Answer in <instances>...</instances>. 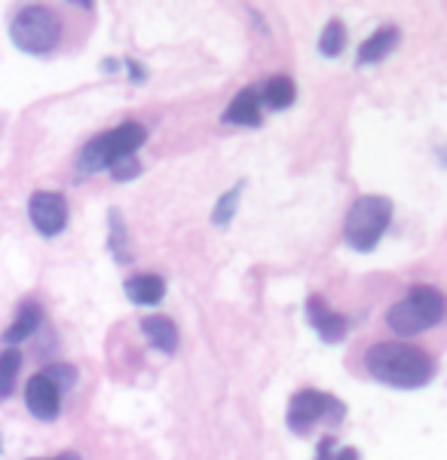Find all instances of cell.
<instances>
[{
	"instance_id": "6da1fadb",
	"label": "cell",
	"mask_w": 447,
	"mask_h": 460,
	"mask_svg": "<svg viewBox=\"0 0 447 460\" xmlns=\"http://www.w3.org/2000/svg\"><path fill=\"white\" fill-rule=\"evenodd\" d=\"M364 368L374 381L396 390H420L435 377V359L423 347L401 341H377L364 353Z\"/></svg>"
},
{
	"instance_id": "7a4b0ae2",
	"label": "cell",
	"mask_w": 447,
	"mask_h": 460,
	"mask_svg": "<svg viewBox=\"0 0 447 460\" xmlns=\"http://www.w3.org/2000/svg\"><path fill=\"white\" fill-rule=\"evenodd\" d=\"M444 295L435 286H416L401 301L386 310V325L396 332L399 338H414L423 332L435 329L444 319Z\"/></svg>"
},
{
	"instance_id": "3957f363",
	"label": "cell",
	"mask_w": 447,
	"mask_h": 460,
	"mask_svg": "<svg viewBox=\"0 0 447 460\" xmlns=\"http://www.w3.org/2000/svg\"><path fill=\"white\" fill-rule=\"evenodd\" d=\"M147 142V129L136 120H126L120 126H114L104 136H95L77 157V172L83 175H95L110 169L114 163L129 160L138 154V147Z\"/></svg>"
},
{
	"instance_id": "277c9868",
	"label": "cell",
	"mask_w": 447,
	"mask_h": 460,
	"mask_svg": "<svg viewBox=\"0 0 447 460\" xmlns=\"http://www.w3.org/2000/svg\"><path fill=\"white\" fill-rule=\"evenodd\" d=\"M13 43L28 56H49L62 43V16L52 6L28 4L10 22Z\"/></svg>"
},
{
	"instance_id": "5b68a950",
	"label": "cell",
	"mask_w": 447,
	"mask_h": 460,
	"mask_svg": "<svg viewBox=\"0 0 447 460\" xmlns=\"http://www.w3.org/2000/svg\"><path fill=\"white\" fill-rule=\"evenodd\" d=\"M392 221V199L383 194H364L349 206L344 221L346 246L355 252H371L383 240Z\"/></svg>"
},
{
	"instance_id": "8992f818",
	"label": "cell",
	"mask_w": 447,
	"mask_h": 460,
	"mask_svg": "<svg viewBox=\"0 0 447 460\" xmlns=\"http://www.w3.org/2000/svg\"><path fill=\"white\" fill-rule=\"evenodd\" d=\"M346 418V405L322 390H297L288 405V429L294 436H307L319 420L340 424Z\"/></svg>"
},
{
	"instance_id": "52a82bcc",
	"label": "cell",
	"mask_w": 447,
	"mask_h": 460,
	"mask_svg": "<svg viewBox=\"0 0 447 460\" xmlns=\"http://www.w3.org/2000/svg\"><path fill=\"white\" fill-rule=\"evenodd\" d=\"M28 218L40 236H58L68 227V203L56 190H37L28 199Z\"/></svg>"
},
{
	"instance_id": "ba28073f",
	"label": "cell",
	"mask_w": 447,
	"mask_h": 460,
	"mask_svg": "<svg viewBox=\"0 0 447 460\" xmlns=\"http://www.w3.org/2000/svg\"><path fill=\"white\" fill-rule=\"evenodd\" d=\"M25 405L37 420H56L62 411V387L47 372L34 375L25 387Z\"/></svg>"
},
{
	"instance_id": "9c48e42d",
	"label": "cell",
	"mask_w": 447,
	"mask_h": 460,
	"mask_svg": "<svg viewBox=\"0 0 447 460\" xmlns=\"http://www.w3.org/2000/svg\"><path fill=\"white\" fill-rule=\"evenodd\" d=\"M307 319H310V325L316 329V335L322 338L325 344H337V341H344L346 329H349L346 316L334 314V310L328 307L319 295H312V298L307 301Z\"/></svg>"
},
{
	"instance_id": "30bf717a",
	"label": "cell",
	"mask_w": 447,
	"mask_h": 460,
	"mask_svg": "<svg viewBox=\"0 0 447 460\" xmlns=\"http://www.w3.org/2000/svg\"><path fill=\"white\" fill-rule=\"evenodd\" d=\"M123 292L138 307H153V304L166 298V283H162V277H153V273H138V277L126 279Z\"/></svg>"
},
{
	"instance_id": "8fae6325",
	"label": "cell",
	"mask_w": 447,
	"mask_h": 460,
	"mask_svg": "<svg viewBox=\"0 0 447 460\" xmlns=\"http://www.w3.org/2000/svg\"><path fill=\"white\" fill-rule=\"evenodd\" d=\"M260 95L255 86H245L240 89V95H236L233 102H230V108L224 111L221 120L224 123H233V126H260Z\"/></svg>"
},
{
	"instance_id": "7c38bea8",
	"label": "cell",
	"mask_w": 447,
	"mask_h": 460,
	"mask_svg": "<svg viewBox=\"0 0 447 460\" xmlns=\"http://www.w3.org/2000/svg\"><path fill=\"white\" fill-rule=\"evenodd\" d=\"M399 40H401L399 28H392V25L380 28L377 34H371L368 40L362 43L359 56H355V65H359V68H364V65H377V62H383V58L399 47Z\"/></svg>"
},
{
	"instance_id": "4fadbf2b",
	"label": "cell",
	"mask_w": 447,
	"mask_h": 460,
	"mask_svg": "<svg viewBox=\"0 0 447 460\" xmlns=\"http://www.w3.org/2000/svg\"><path fill=\"white\" fill-rule=\"evenodd\" d=\"M141 332H145V338L151 341L160 353H166V356L178 353V329L169 316H145L141 319Z\"/></svg>"
},
{
	"instance_id": "5bb4252c",
	"label": "cell",
	"mask_w": 447,
	"mask_h": 460,
	"mask_svg": "<svg viewBox=\"0 0 447 460\" xmlns=\"http://www.w3.org/2000/svg\"><path fill=\"white\" fill-rule=\"evenodd\" d=\"M40 323H43V310H40V304H34V301H25L19 307V314L16 319H13V325L4 332V344H22V341H28L34 335L37 329H40Z\"/></svg>"
},
{
	"instance_id": "9a60e30c",
	"label": "cell",
	"mask_w": 447,
	"mask_h": 460,
	"mask_svg": "<svg viewBox=\"0 0 447 460\" xmlns=\"http://www.w3.org/2000/svg\"><path fill=\"white\" fill-rule=\"evenodd\" d=\"M258 95H260V105H267L270 111H285V108L294 105L297 86H294L292 77H282L279 74V77L267 80L264 89H258Z\"/></svg>"
},
{
	"instance_id": "2e32d148",
	"label": "cell",
	"mask_w": 447,
	"mask_h": 460,
	"mask_svg": "<svg viewBox=\"0 0 447 460\" xmlns=\"http://www.w3.org/2000/svg\"><path fill=\"white\" fill-rule=\"evenodd\" d=\"M110 236H108V249H110V255H114V261L117 264H129L132 261V255H129V236H126V227H123V215L120 209H110Z\"/></svg>"
},
{
	"instance_id": "e0dca14e",
	"label": "cell",
	"mask_w": 447,
	"mask_h": 460,
	"mask_svg": "<svg viewBox=\"0 0 447 460\" xmlns=\"http://www.w3.org/2000/svg\"><path fill=\"white\" fill-rule=\"evenodd\" d=\"M346 47V28L340 19H331L328 25L322 28V37H319V53L328 56V58H337L344 53Z\"/></svg>"
},
{
	"instance_id": "ac0fdd59",
	"label": "cell",
	"mask_w": 447,
	"mask_h": 460,
	"mask_svg": "<svg viewBox=\"0 0 447 460\" xmlns=\"http://www.w3.org/2000/svg\"><path fill=\"white\" fill-rule=\"evenodd\" d=\"M242 190H245V181H236L230 190H224L221 199H218V206H215V212H212V221L218 227H227L230 221L236 218V209H240V197H242Z\"/></svg>"
},
{
	"instance_id": "d6986e66",
	"label": "cell",
	"mask_w": 447,
	"mask_h": 460,
	"mask_svg": "<svg viewBox=\"0 0 447 460\" xmlns=\"http://www.w3.org/2000/svg\"><path fill=\"white\" fill-rule=\"evenodd\" d=\"M22 368V353L16 347L0 353V396H10L13 387H16V377Z\"/></svg>"
},
{
	"instance_id": "ffe728a7",
	"label": "cell",
	"mask_w": 447,
	"mask_h": 460,
	"mask_svg": "<svg viewBox=\"0 0 447 460\" xmlns=\"http://www.w3.org/2000/svg\"><path fill=\"white\" fill-rule=\"evenodd\" d=\"M110 175H114V181H132V178L141 175V163L136 157L120 160V163H114V166H110Z\"/></svg>"
},
{
	"instance_id": "44dd1931",
	"label": "cell",
	"mask_w": 447,
	"mask_h": 460,
	"mask_svg": "<svg viewBox=\"0 0 447 460\" xmlns=\"http://www.w3.org/2000/svg\"><path fill=\"white\" fill-rule=\"evenodd\" d=\"M316 460H334V439L331 436H325L322 442H319V455Z\"/></svg>"
},
{
	"instance_id": "7402d4cb",
	"label": "cell",
	"mask_w": 447,
	"mask_h": 460,
	"mask_svg": "<svg viewBox=\"0 0 447 460\" xmlns=\"http://www.w3.org/2000/svg\"><path fill=\"white\" fill-rule=\"evenodd\" d=\"M123 65H126V71H132V74H129V77H132V80H136V84H145V68H141V65H138V62H132V58H126V62H123Z\"/></svg>"
},
{
	"instance_id": "603a6c76",
	"label": "cell",
	"mask_w": 447,
	"mask_h": 460,
	"mask_svg": "<svg viewBox=\"0 0 447 460\" xmlns=\"http://www.w3.org/2000/svg\"><path fill=\"white\" fill-rule=\"evenodd\" d=\"M334 460H362V457H359V451H355V448H344V451H337V455H334Z\"/></svg>"
},
{
	"instance_id": "cb8c5ba5",
	"label": "cell",
	"mask_w": 447,
	"mask_h": 460,
	"mask_svg": "<svg viewBox=\"0 0 447 460\" xmlns=\"http://www.w3.org/2000/svg\"><path fill=\"white\" fill-rule=\"evenodd\" d=\"M49 460H80L77 455H58V457H49Z\"/></svg>"
},
{
	"instance_id": "d4e9b609",
	"label": "cell",
	"mask_w": 447,
	"mask_h": 460,
	"mask_svg": "<svg viewBox=\"0 0 447 460\" xmlns=\"http://www.w3.org/2000/svg\"><path fill=\"white\" fill-rule=\"evenodd\" d=\"M0 448H4V445H0Z\"/></svg>"
}]
</instances>
